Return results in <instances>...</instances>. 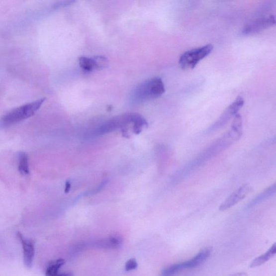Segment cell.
Instances as JSON below:
<instances>
[{
  "instance_id": "6da1fadb",
  "label": "cell",
  "mask_w": 276,
  "mask_h": 276,
  "mask_svg": "<svg viewBox=\"0 0 276 276\" xmlns=\"http://www.w3.org/2000/svg\"><path fill=\"white\" fill-rule=\"evenodd\" d=\"M46 100V98L37 99L13 109L2 116L0 119V124L3 126H9L33 116Z\"/></svg>"
},
{
  "instance_id": "7a4b0ae2",
  "label": "cell",
  "mask_w": 276,
  "mask_h": 276,
  "mask_svg": "<svg viewBox=\"0 0 276 276\" xmlns=\"http://www.w3.org/2000/svg\"><path fill=\"white\" fill-rule=\"evenodd\" d=\"M165 92L164 82L161 78H153L146 81L134 92V99L138 101H145L157 98Z\"/></svg>"
},
{
  "instance_id": "3957f363",
  "label": "cell",
  "mask_w": 276,
  "mask_h": 276,
  "mask_svg": "<svg viewBox=\"0 0 276 276\" xmlns=\"http://www.w3.org/2000/svg\"><path fill=\"white\" fill-rule=\"evenodd\" d=\"M213 49V45L208 44L185 51L179 58L180 67L183 70L194 69L200 61L210 54Z\"/></svg>"
},
{
  "instance_id": "277c9868",
  "label": "cell",
  "mask_w": 276,
  "mask_h": 276,
  "mask_svg": "<svg viewBox=\"0 0 276 276\" xmlns=\"http://www.w3.org/2000/svg\"><path fill=\"white\" fill-rule=\"evenodd\" d=\"M212 248L208 247L201 250L193 258L183 263H178L165 268L162 272V276H172L183 270L193 268L200 266L210 256Z\"/></svg>"
},
{
  "instance_id": "5b68a950",
  "label": "cell",
  "mask_w": 276,
  "mask_h": 276,
  "mask_svg": "<svg viewBox=\"0 0 276 276\" xmlns=\"http://www.w3.org/2000/svg\"><path fill=\"white\" fill-rule=\"evenodd\" d=\"M245 104V100L239 96L237 97L235 101L232 102L222 114L219 119H218L212 126L210 127L209 131H215L220 129L224 125L227 124L232 118H234L237 114Z\"/></svg>"
},
{
  "instance_id": "8992f818",
  "label": "cell",
  "mask_w": 276,
  "mask_h": 276,
  "mask_svg": "<svg viewBox=\"0 0 276 276\" xmlns=\"http://www.w3.org/2000/svg\"><path fill=\"white\" fill-rule=\"evenodd\" d=\"M276 24L275 16L271 15L261 17L247 24L242 30V34L250 35L258 34L271 28Z\"/></svg>"
},
{
  "instance_id": "52a82bcc",
  "label": "cell",
  "mask_w": 276,
  "mask_h": 276,
  "mask_svg": "<svg viewBox=\"0 0 276 276\" xmlns=\"http://www.w3.org/2000/svg\"><path fill=\"white\" fill-rule=\"evenodd\" d=\"M251 186L249 184L241 186L221 204L219 210L224 211L234 207L247 197L251 191Z\"/></svg>"
},
{
  "instance_id": "ba28073f",
  "label": "cell",
  "mask_w": 276,
  "mask_h": 276,
  "mask_svg": "<svg viewBox=\"0 0 276 276\" xmlns=\"http://www.w3.org/2000/svg\"><path fill=\"white\" fill-rule=\"evenodd\" d=\"M23 250V261L25 267L30 268L33 265L35 255V243L34 241L25 239L20 233L17 234Z\"/></svg>"
},
{
  "instance_id": "9c48e42d",
  "label": "cell",
  "mask_w": 276,
  "mask_h": 276,
  "mask_svg": "<svg viewBox=\"0 0 276 276\" xmlns=\"http://www.w3.org/2000/svg\"><path fill=\"white\" fill-rule=\"evenodd\" d=\"M123 241L118 236H111L93 243V247L104 249H117L123 245Z\"/></svg>"
},
{
  "instance_id": "30bf717a",
  "label": "cell",
  "mask_w": 276,
  "mask_h": 276,
  "mask_svg": "<svg viewBox=\"0 0 276 276\" xmlns=\"http://www.w3.org/2000/svg\"><path fill=\"white\" fill-rule=\"evenodd\" d=\"M276 253V243L274 244L273 246L270 248L268 252L265 254L262 255L261 256L258 257V258H256L251 263L250 267V268H255L257 267L260 266L269 260H271L275 255Z\"/></svg>"
},
{
  "instance_id": "8fae6325",
  "label": "cell",
  "mask_w": 276,
  "mask_h": 276,
  "mask_svg": "<svg viewBox=\"0 0 276 276\" xmlns=\"http://www.w3.org/2000/svg\"><path fill=\"white\" fill-rule=\"evenodd\" d=\"M276 184L271 185L265 190L263 191L259 196H257L254 200L248 205V208H252L255 206L256 205L267 200L270 197L272 196L276 192Z\"/></svg>"
},
{
  "instance_id": "7c38bea8",
  "label": "cell",
  "mask_w": 276,
  "mask_h": 276,
  "mask_svg": "<svg viewBox=\"0 0 276 276\" xmlns=\"http://www.w3.org/2000/svg\"><path fill=\"white\" fill-rule=\"evenodd\" d=\"M79 62L81 68L86 72H91L94 70L98 69L94 57L93 58L81 57Z\"/></svg>"
},
{
  "instance_id": "4fadbf2b",
  "label": "cell",
  "mask_w": 276,
  "mask_h": 276,
  "mask_svg": "<svg viewBox=\"0 0 276 276\" xmlns=\"http://www.w3.org/2000/svg\"><path fill=\"white\" fill-rule=\"evenodd\" d=\"M64 264L65 261L61 259L51 261L47 268L46 276H55L59 274V270Z\"/></svg>"
},
{
  "instance_id": "5bb4252c",
  "label": "cell",
  "mask_w": 276,
  "mask_h": 276,
  "mask_svg": "<svg viewBox=\"0 0 276 276\" xmlns=\"http://www.w3.org/2000/svg\"><path fill=\"white\" fill-rule=\"evenodd\" d=\"M18 170L23 175L29 174L28 157L27 153L20 152L18 154Z\"/></svg>"
},
{
  "instance_id": "9a60e30c",
  "label": "cell",
  "mask_w": 276,
  "mask_h": 276,
  "mask_svg": "<svg viewBox=\"0 0 276 276\" xmlns=\"http://www.w3.org/2000/svg\"><path fill=\"white\" fill-rule=\"evenodd\" d=\"M138 267V263L136 259H131L128 260L125 265V271L126 272H131L136 269Z\"/></svg>"
},
{
  "instance_id": "2e32d148",
  "label": "cell",
  "mask_w": 276,
  "mask_h": 276,
  "mask_svg": "<svg viewBox=\"0 0 276 276\" xmlns=\"http://www.w3.org/2000/svg\"><path fill=\"white\" fill-rule=\"evenodd\" d=\"M71 189V184L68 181L66 182V188H65V192L66 193H68L69 191Z\"/></svg>"
},
{
  "instance_id": "e0dca14e",
  "label": "cell",
  "mask_w": 276,
  "mask_h": 276,
  "mask_svg": "<svg viewBox=\"0 0 276 276\" xmlns=\"http://www.w3.org/2000/svg\"><path fill=\"white\" fill-rule=\"evenodd\" d=\"M55 276H74L72 273H64L62 274H58Z\"/></svg>"
},
{
  "instance_id": "ac0fdd59",
  "label": "cell",
  "mask_w": 276,
  "mask_h": 276,
  "mask_svg": "<svg viewBox=\"0 0 276 276\" xmlns=\"http://www.w3.org/2000/svg\"><path fill=\"white\" fill-rule=\"evenodd\" d=\"M229 276H247V274L245 273H239Z\"/></svg>"
}]
</instances>
